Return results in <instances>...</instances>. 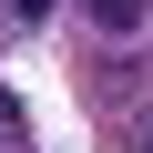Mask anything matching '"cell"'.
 Segmentation results:
<instances>
[{
  "label": "cell",
  "instance_id": "6da1fadb",
  "mask_svg": "<svg viewBox=\"0 0 153 153\" xmlns=\"http://www.w3.org/2000/svg\"><path fill=\"white\" fill-rule=\"evenodd\" d=\"M82 10H92L102 31H143V10H153V0H82Z\"/></svg>",
  "mask_w": 153,
  "mask_h": 153
},
{
  "label": "cell",
  "instance_id": "7a4b0ae2",
  "mask_svg": "<svg viewBox=\"0 0 153 153\" xmlns=\"http://www.w3.org/2000/svg\"><path fill=\"white\" fill-rule=\"evenodd\" d=\"M143 153H153V112H143Z\"/></svg>",
  "mask_w": 153,
  "mask_h": 153
}]
</instances>
